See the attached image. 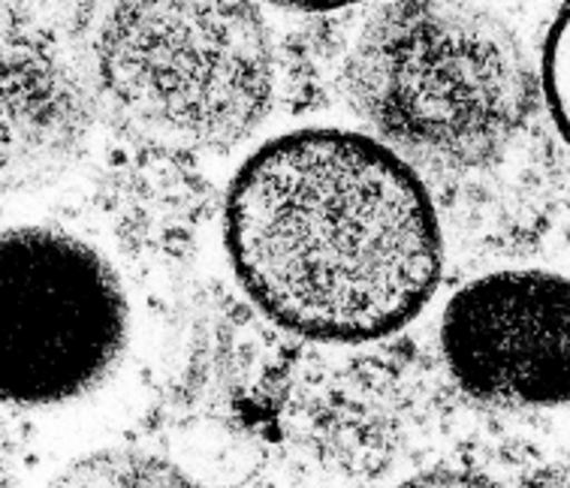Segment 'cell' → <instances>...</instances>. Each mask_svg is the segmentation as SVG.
Returning <instances> with one entry per match:
<instances>
[{
  "instance_id": "1",
  "label": "cell",
  "mask_w": 570,
  "mask_h": 488,
  "mask_svg": "<svg viewBox=\"0 0 570 488\" xmlns=\"http://www.w3.org/2000/svg\"><path fill=\"white\" fill-rule=\"evenodd\" d=\"M229 266L287 332L360 343L402 329L438 290L435 206L384 139L338 127L275 136L233 178Z\"/></svg>"
},
{
  "instance_id": "2",
  "label": "cell",
  "mask_w": 570,
  "mask_h": 488,
  "mask_svg": "<svg viewBox=\"0 0 570 488\" xmlns=\"http://www.w3.org/2000/svg\"><path fill=\"white\" fill-rule=\"evenodd\" d=\"M79 54L104 103L166 148L236 146L269 112L275 58L254 0H94Z\"/></svg>"
},
{
  "instance_id": "3",
  "label": "cell",
  "mask_w": 570,
  "mask_h": 488,
  "mask_svg": "<svg viewBox=\"0 0 570 488\" xmlns=\"http://www.w3.org/2000/svg\"><path fill=\"white\" fill-rule=\"evenodd\" d=\"M351 94L390 148L474 167L517 136L529 76L517 40L462 0H393L353 42Z\"/></svg>"
},
{
  "instance_id": "4",
  "label": "cell",
  "mask_w": 570,
  "mask_h": 488,
  "mask_svg": "<svg viewBox=\"0 0 570 488\" xmlns=\"http://www.w3.org/2000/svg\"><path fill=\"white\" fill-rule=\"evenodd\" d=\"M130 335L125 287L70 232H0V401L55 407L94 392Z\"/></svg>"
},
{
  "instance_id": "5",
  "label": "cell",
  "mask_w": 570,
  "mask_h": 488,
  "mask_svg": "<svg viewBox=\"0 0 570 488\" xmlns=\"http://www.w3.org/2000/svg\"><path fill=\"white\" fill-rule=\"evenodd\" d=\"M441 353L478 401L570 407V278L510 269L465 283L441 317Z\"/></svg>"
},
{
  "instance_id": "6",
  "label": "cell",
  "mask_w": 570,
  "mask_h": 488,
  "mask_svg": "<svg viewBox=\"0 0 570 488\" xmlns=\"http://www.w3.org/2000/svg\"><path fill=\"white\" fill-rule=\"evenodd\" d=\"M46 0H0V190L49 181L82 139V88Z\"/></svg>"
},
{
  "instance_id": "7",
  "label": "cell",
  "mask_w": 570,
  "mask_h": 488,
  "mask_svg": "<svg viewBox=\"0 0 570 488\" xmlns=\"http://www.w3.org/2000/svg\"><path fill=\"white\" fill-rule=\"evenodd\" d=\"M49 488H206L187 470L139 449H100L63 468Z\"/></svg>"
},
{
  "instance_id": "8",
  "label": "cell",
  "mask_w": 570,
  "mask_h": 488,
  "mask_svg": "<svg viewBox=\"0 0 570 488\" xmlns=\"http://www.w3.org/2000/svg\"><path fill=\"white\" fill-rule=\"evenodd\" d=\"M543 88L550 100V112L561 136L570 146V0L552 21L547 49H543Z\"/></svg>"
},
{
  "instance_id": "9",
  "label": "cell",
  "mask_w": 570,
  "mask_h": 488,
  "mask_svg": "<svg viewBox=\"0 0 570 488\" xmlns=\"http://www.w3.org/2000/svg\"><path fill=\"white\" fill-rule=\"evenodd\" d=\"M399 488H501L495 482H489L483 477H471V474H425V477H416L411 482Z\"/></svg>"
},
{
  "instance_id": "10",
  "label": "cell",
  "mask_w": 570,
  "mask_h": 488,
  "mask_svg": "<svg viewBox=\"0 0 570 488\" xmlns=\"http://www.w3.org/2000/svg\"><path fill=\"white\" fill-rule=\"evenodd\" d=\"M272 3L293 7V10H338V7H347L356 0H272Z\"/></svg>"
}]
</instances>
